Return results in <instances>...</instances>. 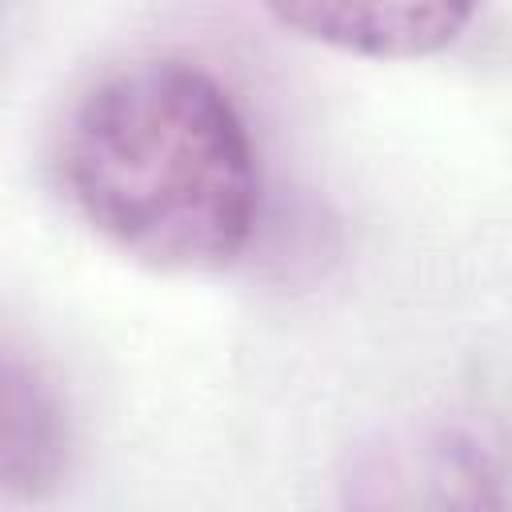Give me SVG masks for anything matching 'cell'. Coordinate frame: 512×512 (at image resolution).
Listing matches in <instances>:
<instances>
[{"instance_id":"obj_1","label":"cell","mask_w":512,"mask_h":512,"mask_svg":"<svg viewBox=\"0 0 512 512\" xmlns=\"http://www.w3.org/2000/svg\"><path fill=\"white\" fill-rule=\"evenodd\" d=\"M64 184L112 248L156 272L236 264L260 216L240 108L208 68L176 56L116 68L76 104Z\"/></svg>"},{"instance_id":"obj_2","label":"cell","mask_w":512,"mask_h":512,"mask_svg":"<svg viewBox=\"0 0 512 512\" xmlns=\"http://www.w3.org/2000/svg\"><path fill=\"white\" fill-rule=\"evenodd\" d=\"M304 40L368 60H416L448 48L476 0H260Z\"/></svg>"},{"instance_id":"obj_3","label":"cell","mask_w":512,"mask_h":512,"mask_svg":"<svg viewBox=\"0 0 512 512\" xmlns=\"http://www.w3.org/2000/svg\"><path fill=\"white\" fill-rule=\"evenodd\" d=\"M68 460V420L36 364L8 348L0 388V484L8 496H44Z\"/></svg>"}]
</instances>
